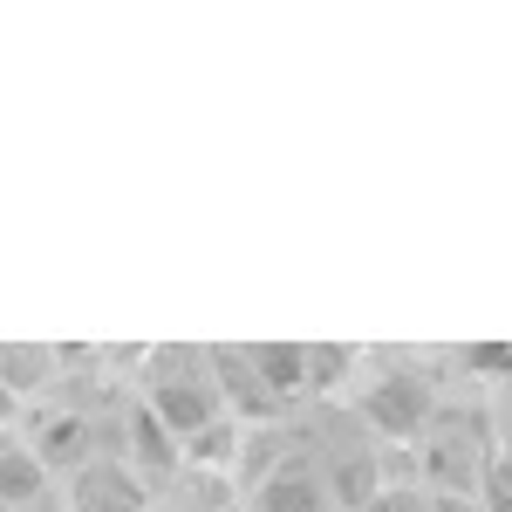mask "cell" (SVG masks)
Returning <instances> with one entry per match:
<instances>
[{
	"mask_svg": "<svg viewBox=\"0 0 512 512\" xmlns=\"http://www.w3.org/2000/svg\"><path fill=\"white\" fill-rule=\"evenodd\" d=\"M362 512H437V506H431V492H417V485H383Z\"/></svg>",
	"mask_w": 512,
	"mask_h": 512,
	"instance_id": "52a82bcc",
	"label": "cell"
},
{
	"mask_svg": "<svg viewBox=\"0 0 512 512\" xmlns=\"http://www.w3.org/2000/svg\"><path fill=\"white\" fill-rule=\"evenodd\" d=\"M198 512H246V506H233V499H212V506H198Z\"/></svg>",
	"mask_w": 512,
	"mask_h": 512,
	"instance_id": "ba28073f",
	"label": "cell"
},
{
	"mask_svg": "<svg viewBox=\"0 0 512 512\" xmlns=\"http://www.w3.org/2000/svg\"><path fill=\"white\" fill-rule=\"evenodd\" d=\"M151 512H171V506H151Z\"/></svg>",
	"mask_w": 512,
	"mask_h": 512,
	"instance_id": "9c48e42d",
	"label": "cell"
},
{
	"mask_svg": "<svg viewBox=\"0 0 512 512\" xmlns=\"http://www.w3.org/2000/svg\"><path fill=\"white\" fill-rule=\"evenodd\" d=\"M137 403H144L178 444H198V437L219 431V424H233L212 349H158L151 355V376L137 383Z\"/></svg>",
	"mask_w": 512,
	"mask_h": 512,
	"instance_id": "6da1fadb",
	"label": "cell"
},
{
	"mask_svg": "<svg viewBox=\"0 0 512 512\" xmlns=\"http://www.w3.org/2000/svg\"><path fill=\"white\" fill-rule=\"evenodd\" d=\"M355 417H362V431L376 437V444H410V437H424L444 417V396L437 383L424 376H410V369H390V376H376V383H362L355 396Z\"/></svg>",
	"mask_w": 512,
	"mask_h": 512,
	"instance_id": "7a4b0ae2",
	"label": "cell"
},
{
	"mask_svg": "<svg viewBox=\"0 0 512 512\" xmlns=\"http://www.w3.org/2000/svg\"><path fill=\"white\" fill-rule=\"evenodd\" d=\"M55 499V472L41 465V451L28 437H0V506L7 512H35Z\"/></svg>",
	"mask_w": 512,
	"mask_h": 512,
	"instance_id": "5b68a950",
	"label": "cell"
},
{
	"mask_svg": "<svg viewBox=\"0 0 512 512\" xmlns=\"http://www.w3.org/2000/svg\"><path fill=\"white\" fill-rule=\"evenodd\" d=\"M0 512H7V506H0Z\"/></svg>",
	"mask_w": 512,
	"mask_h": 512,
	"instance_id": "30bf717a",
	"label": "cell"
},
{
	"mask_svg": "<svg viewBox=\"0 0 512 512\" xmlns=\"http://www.w3.org/2000/svg\"><path fill=\"white\" fill-rule=\"evenodd\" d=\"M246 512H342L335 506V492H328V478H321L315 451H301V458H274L267 472L246 485Z\"/></svg>",
	"mask_w": 512,
	"mask_h": 512,
	"instance_id": "277c9868",
	"label": "cell"
},
{
	"mask_svg": "<svg viewBox=\"0 0 512 512\" xmlns=\"http://www.w3.org/2000/svg\"><path fill=\"white\" fill-rule=\"evenodd\" d=\"M478 499H485V512H512V444L492 451V465L478 478Z\"/></svg>",
	"mask_w": 512,
	"mask_h": 512,
	"instance_id": "8992f818",
	"label": "cell"
},
{
	"mask_svg": "<svg viewBox=\"0 0 512 512\" xmlns=\"http://www.w3.org/2000/svg\"><path fill=\"white\" fill-rule=\"evenodd\" d=\"M69 512H151V478L137 472L123 451H103V458H89L76 478H69Z\"/></svg>",
	"mask_w": 512,
	"mask_h": 512,
	"instance_id": "3957f363",
	"label": "cell"
}]
</instances>
